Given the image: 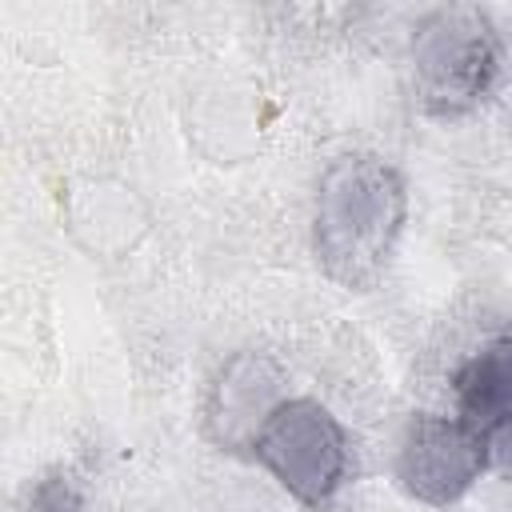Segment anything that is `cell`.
Here are the masks:
<instances>
[{
    "mask_svg": "<svg viewBox=\"0 0 512 512\" xmlns=\"http://www.w3.org/2000/svg\"><path fill=\"white\" fill-rule=\"evenodd\" d=\"M28 512H84V500H80L72 476L52 472V476H44V480L32 488Z\"/></svg>",
    "mask_w": 512,
    "mask_h": 512,
    "instance_id": "obj_7",
    "label": "cell"
},
{
    "mask_svg": "<svg viewBox=\"0 0 512 512\" xmlns=\"http://www.w3.org/2000/svg\"><path fill=\"white\" fill-rule=\"evenodd\" d=\"M488 460L484 436L448 416H416L400 440L396 476L424 504H452L472 488Z\"/></svg>",
    "mask_w": 512,
    "mask_h": 512,
    "instance_id": "obj_4",
    "label": "cell"
},
{
    "mask_svg": "<svg viewBox=\"0 0 512 512\" xmlns=\"http://www.w3.org/2000/svg\"><path fill=\"white\" fill-rule=\"evenodd\" d=\"M404 224V184L376 156L336 160L316 196V256L340 284H368Z\"/></svg>",
    "mask_w": 512,
    "mask_h": 512,
    "instance_id": "obj_1",
    "label": "cell"
},
{
    "mask_svg": "<svg viewBox=\"0 0 512 512\" xmlns=\"http://www.w3.org/2000/svg\"><path fill=\"white\" fill-rule=\"evenodd\" d=\"M496 36L472 8H444L412 40L416 88L428 108L460 112L476 104L496 76Z\"/></svg>",
    "mask_w": 512,
    "mask_h": 512,
    "instance_id": "obj_2",
    "label": "cell"
},
{
    "mask_svg": "<svg viewBox=\"0 0 512 512\" xmlns=\"http://www.w3.org/2000/svg\"><path fill=\"white\" fill-rule=\"evenodd\" d=\"M484 448H488V456L496 460V468L512 476V416L484 432Z\"/></svg>",
    "mask_w": 512,
    "mask_h": 512,
    "instance_id": "obj_8",
    "label": "cell"
},
{
    "mask_svg": "<svg viewBox=\"0 0 512 512\" xmlns=\"http://www.w3.org/2000/svg\"><path fill=\"white\" fill-rule=\"evenodd\" d=\"M256 456L300 504H324L348 464L344 428L316 400L276 404L256 428Z\"/></svg>",
    "mask_w": 512,
    "mask_h": 512,
    "instance_id": "obj_3",
    "label": "cell"
},
{
    "mask_svg": "<svg viewBox=\"0 0 512 512\" xmlns=\"http://www.w3.org/2000/svg\"><path fill=\"white\" fill-rule=\"evenodd\" d=\"M272 388H276V376L264 360H256V356L232 360V368L220 380V408H216V420L224 424L228 440L240 436V428L264 424L272 416V408H276Z\"/></svg>",
    "mask_w": 512,
    "mask_h": 512,
    "instance_id": "obj_6",
    "label": "cell"
},
{
    "mask_svg": "<svg viewBox=\"0 0 512 512\" xmlns=\"http://www.w3.org/2000/svg\"><path fill=\"white\" fill-rule=\"evenodd\" d=\"M456 396L464 424H472L480 436L512 416V336H500L464 360Z\"/></svg>",
    "mask_w": 512,
    "mask_h": 512,
    "instance_id": "obj_5",
    "label": "cell"
}]
</instances>
